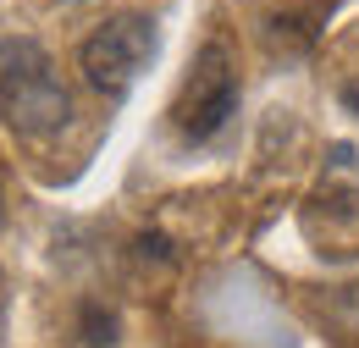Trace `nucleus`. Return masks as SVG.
Listing matches in <instances>:
<instances>
[{"label":"nucleus","instance_id":"f257e3e1","mask_svg":"<svg viewBox=\"0 0 359 348\" xmlns=\"http://www.w3.org/2000/svg\"><path fill=\"white\" fill-rule=\"evenodd\" d=\"M0 122L22 138H50L72 122V94L39 39H0Z\"/></svg>","mask_w":359,"mask_h":348},{"label":"nucleus","instance_id":"f03ea898","mask_svg":"<svg viewBox=\"0 0 359 348\" xmlns=\"http://www.w3.org/2000/svg\"><path fill=\"white\" fill-rule=\"evenodd\" d=\"M155 55V17L144 11H122V17H105L89 39L78 44V72L94 94L105 100H122L138 83V72L149 67Z\"/></svg>","mask_w":359,"mask_h":348},{"label":"nucleus","instance_id":"7ed1b4c3","mask_svg":"<svg viewBox=\"0 0 359 348\" xmlns=\"http://www.w3.org/2000/svg\"><path fill=\"white\" fill-rule=\"evenodd\" d=\"M232 116H238V67H232V50L222 39H210L182 78V94L172 105V128L188 144H210Z\"/></svg>","mask_w":359,"mask_h":348},{"label":"nucleus","instance_id":"20e7f679","mask_svg":"<svg viewBox=\"0 0 359 348\" xmlns=\"http://www.w3.org/2000/svg\"><path fill=\"white\" fill-rule=\"evenodd\" d=\"M83 343L111 348L116 343V315H100V304H83Z\"/></svg>","mask_w":359,"mask_h":348}]
</instances>
